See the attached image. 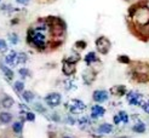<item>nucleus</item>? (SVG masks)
I'll list each match as a JSON object with an SVG mask.
<instances>
[{
  "label": "nucleus",
  "mask_w": 149,
  "mask_h": 138,
  "mask_svg": "<svg viewBox=\"0 0 149 138\" xmlns=\"http://www.w3.org/2000/svg\"><path fill=\"white\" fill-rule=\"evenodd\" d=\"M23 97H24V99H26L27 102H32L33 98H34V94H33V92H31V91H26V92H23Z\"/></svg>",
  "instance_id": "22"
},
{
  "label": "nucleus",
  "mask_w": 149,
  "mask_h": 138,
  "mask_svg": "<svg viewBox=\"0 0 149 138\" xmlns=\"http://www.w3.org/2000/svg\"><path fill=\"white\" fill-rule=\"evenodd\" d=\"M62 70L64 73V75H67V76L73 75L74 73H75V70H77V65H75V63L64 61L63 64H62Z\"/></svg>",
  "instance_id": "7"
},
{
  "label": "nucleus",
  "mask_w": 149,
  "mask_h": 138,
  "mask_svg": "<svg viewBox=\"0 0 149 138\" xmlns=\"http://www.w3.org/2000/svg\"><path fill=\"white\" fill-rule=\"evenodd\" d=\"M17 3L18 4H22V5H26L29 3V0H17Z\"/></svg>",
  "instance_id": "34"
},
{
  "label": "nucleus",
  "mask_w": 149,
  "mask_h": 138,
  "mask_svg": "<svg viewBox=\"0 0 149 138\" xmlns=\"http://www.w3.org/2000/svg\"><path fill=\"white\" fill-rule=\"evenodd\" d=\"M133 21L138 26H146L149 23V9L147 6L144 7H136L135 12L132 15Z\"/></svg>",
  "instance_id": "1"
},
{
  "label": "nucleus",
  "mask_w": 149,
  "mask_h": 138,
  "mask_svg": "<svg viewBox=\"0 0 149 138\" xmlns=\"http://www.w3.org/2000/svg\"><path fill=\"white\" fill-rule=\"evenodd\" d=\"M118 115L120 116V119H121V121H123L124 123H127V122L130 121V118H129V115H127V113H126V112L121 110V112H119Z\"/></svg>",
  "instance_id": "20"
},
{
  "label": "nucleus",
  "mask_w": 149,
  "mask_h": 138,
  "mask_svg": "<svg viewBox=\"0 0 149 138\" xmlns=\"http://www.w3.org/2000/svg\"><path fill=\"white\" fill-rule=\"evenodd\" d=\"M146 123L144 122H142V121H137L135 125H133V127H132V130L135 131L136 133H143V132H146Z\"/></svg>",
  "instance_id": "12"
},
{
  "label": "nucleus",
  "mask_w": 149,
  "mask_h": 138,
  "mask_svg": "<svg viewBox=\"0 0 149 138\" xmlns=\"http://www.w3.org/2000/svg\"><path fill=\"white\" fill-rule=\"evenodd\" d=\"M92 98L95 102H97V103H103V102H106L108 99V92L104 90H97L93 92Z\"/></svg>",
  "instance_id": "8"
},
{
  "label": "nucleus",
  "mask_w": 149,
  "mask_h": 138,
  "mask_svg": "<svg viewBox=\"0 0 149 138\" xmlns=\"http://www.w3.org/2000/svg\"><path fill=\"white\" fill-rule=\"evenodd\" d=\"M126 98L130 105H135V107H142V104L144 103V96L142 93H139L137 91H131L126 94Z\"/></svg>",
  "instance_id": "2"
},
{
  "label": "nucleus",
  "mask_w": 149,
  "mask_h": 138,
  "mask_svg": "<svg viewBox=\"0 0 149 138\" xmlns=\"http://www.w3.org/2000/svg\"><path fill=\"white\" fill-rule=\"evenodd\" d=\"M5 62L9 64V65H15L18 63V53L15 52V51H11V52H9L6 55L5 57Z\"/></svg>",
  "instance_id": "10"
},
{
  "label": "nucleus",
  "mask_w": 149,
  "mask_h": 138,
  "mask_svg": "<svg viewBox=\"0 0 149 138\" xmlns=\"http://www.w3.org/2000/svg\"><path fill=\"white\" fill-rule=\"evenodd\" d=\"M98 131L101 133H110L111 131H113V126L110 125V123H102V125L98 127Z\"/></svg>",
  "instance_id": "14"
},
{
  "label": "nucleus",
  "mask_w": 149,
  "mask_h": 138,
  "mask_svg": "<svg viewBox=\"0 0 149 138\" xmlns=\"http://www.w3.org/2000/svg\"><path fill=\"white\" fill-rule=\"evenodd\" d=\"M9 39H10V41H11L12 44H17L18 36H17L16 34H10V35H9Z\"/></svg>",
  "instance_id": "25"
},
{
  "label": "nucleus",
  "mask_w": 149,
  "mask_h": 138,
  "mask_svg": "<svg viewBox=\"0 0 149 138\" xmlns=\"http://www.w3.org/2000/svg\"><path fill=\"white\" fill-rule=\"evenodd\" d=\"M118 60H119V62H121V63H130L129 57H126V56H120Z\"/></svg>",
  "instance_id": "30"
},
{
  "label": "nucleus",
  "mask_w": 149,
  "mask_h": 138,
  "mask_svg": "<svg viewBox=\"0 0 149 138\" xmlns=\"http://www.w3.org/2000/svg\"><path fill=\"white\" fill-rule=\"evenodd\" d=\"M69 108V112L73 114H80V113H84L85 109H86V104L84 103L83 101L80 99H72L68 104Z\"/></svg>",
  "instance_id": "5"
},
{
  "label": "nucleus",
  "mask_w": 149,
  "mask_h": 138,
  "mask_svg": "<svg viewBox=\"0 0 149 138\" xmlns=\"http://www.w3.org/2000/svg\"><path fill=\"white\" fill-rule=\"evenodd\" d=\"M79 60H80L79 53H77V52H72V53L69 55V57H67V60H65V61L72 62V63H77Z\"/></svg>",
  "instance_id": "18"
},
{
  "label": "nucleus",
  "mask_w": 149,
  "mask_h": 138,
  "mask_svg": "<svg viewBox=\"0 0 149 138\" xmlns=\"http://www.w3.org/2000/svg\"><path fill=\"white\" fill-rule=\"evenodd\" d=\"M27 61V55L26 53H19L18 55V63H24Z\"/></svg>",
  "instance_id": "26"
},
{
  "label": "nucleus",
  "mask_w": 149,
  "mask_h": 138,
  "mask_svg": "<svg viewBox=\"0 0 149 138\" xmlns=\"http://www.w3.org/2000/svg\"><path fill=\"white\" fill-rule=\"evenodd\" d=\"M97 60H98V58H97V56H96L95 52H88V53L85 56V62H86V64L95 63Z\"/></svg>",
  "instance_id": "15"
},
{
  "label": "nucleus",
  "mask_w": 149,
  "mask_h": 138,
  "mask_svg": "<svg viewBox=\"0 0 149 138\" xmlns=\"http://www.w3.org/2000/svg\"><path fill=\"white\" fill-rule=\"evenodd\" d=\"M31 39L33 45L36 46L38 49H44L46 46V36L42 32L40 31H35L31 34Z\"/></svg>",
  "instance_id": "3"
},
{
  "label": "nucleus",
  "mask_w": 149,
  "mask_h": 138,
  "mask_svg": "<svg viewBox=\"0 0 149 138\" xmlns=\"http://www.w3.org/2000/svg\"><path fill=\"white\" fill-rule=\"evenodd\" d=\"M88 123V119L87 118H81L80 120H79V125L81 126V127H84L85 125H87Z\"/></svg>",
  "instance_id": "28"
},
{
  "label": "nucleus",
  "mask_w": 149,
  "mask_h": 138,
  "mask_svg": "<svg viewBox=\"0 0 149 138\" xmlns=\"http://www.w3.org/2000/svg\"><path fill=\"white\" fill-rule=\"evenodd\" d=\"M1 104L4 108H11L13 105V98H11L10 96H4Z\"/></svg>",
  "instance_id": "16"
},
{
  "label": "nucleus",
  "mask_w": 149,
  "mask_h": 138,
  "mask_svg": "<svg viewBox=\"0 0 149 138\" xmlns=\"http://www.w3.org/2000/svg\"><path fill=\"white\" fill-rule=\"evenodd\" d=\"M24 89V84L22 83V81H17V83H15V90H16L17 92H22Z\"/></svg>",
  "instance_id": "23"
},
{
  "label": "nucleus",
  "mask_w": 149,
  "mask_h": 138,
  "mask_svg": "<svg viewBox=\"0 0 149 138\" xmlns=\"http://www.w3.org/2000/svg\"><path fill=\"white\" fill-rule=\"evenodd\" d=\"M1 69H3V71H4V74L6 75V78L9 79V80H11L12 78H13V73H12V70H10L7 67H5V65H1Z\"/></svg>",
  "instance_id": "19"
},
{
  "label": "nucleus",
  "mask_w": 149,
  "mask_h": 138,
  "mask_svg": "<svg viewBox=\"0 0 149 138\" xmlns=\"http://www.w3.org/2000/svg\"><path fill=\"white\" fill-rule=\"evenodd\" d=\"M104 114H106V109L101 105H93L91 108V116L93 119H98L101 116H103Z\"/></svg>",
  "instance_id": "9"
},
{
  "label": "nucleus",
  "mask_w": 149,
  "mask_h": 138,
  "mask_svg": "<svg viewBox=\"0 0 149 138\" xmlns=\"http://www.w3.org/2000/svg\"><path fill=\"white\" fill-rule=\"evenodd\" d=\"M110 91H111V93H113V94H115V96H124V94L126 93L125 86H120V85L111 87Z\"/></svg>",
  "instance_id": "13"
},
{
  "label": "nucleus",
  "mask_w": 149,
  "mask_h": 138,
  "mask_svg": "<svg viewBox=\"0 0 149 138\" xmlns=\"http://www.w3.org/2000/svg\"><path fill=\"white\" fill-rule=\"evenodd\" d=\"M113 120H114V123H115V125L120 123V121H121V119H120V116H119V115H115L114 118H113Z\"/></svg>",
  "instance_id": "33"
},
{
  "label": "nucleus",
  "mask_w": 149,
  "mask_h": 138,
  "mask_svg": "<svg viewBox=\"0 0 149 138\" xmlns=\"http://www.w3.org/2000/svg\"><path fill=\"white\" fill-rule=\"evenodd\" d=\"M75 47L85 49V47H86V42H85V41H77V42H75Z\"/></svg>",
  "instance_id": "29"
},
{
  "label": "nucleus",
  "mask_w": 149,
  "mask_h": 138,
  "mask_svg": "<svg viewBox=\"0 0 149 138\" xmlns=\"http://www.w3.org/2000/svg\"><path fill=\"white\" fill-rule=\"evenodd\" d=\"M22 127H23V126H22V122H21V121H17V122H15V123H13L12 130H13L16 133H19L21 131H22Z\"/></svg>",
  "instance_id": "21"
},
{
  "label": "nucleus",
  "mask_w": 149,
  "mask_h": 138,
  "mask_svg": "<svg viewBox=\"0 0 149 138\" xmlns=\"http://www.w3.org/2000/svg\"><path fill=\"white\" fill-rule=\"evenodd\" d=\"M12 119V115L9 114V113H6V112H3L1 114H0V121H1L3 123H7V122H10Z\"/></svg>",
  "instance_id": "17"
},
{
  "label": "nucleus",
  "mask_w": 149,
  "mask_h": 138,
  "mask_svg": "<svg viewBox=\"0 0 149 138\" xmlns=\"http://www.w3.org/2000/svg\"><path fill=\"white\" fill-rule=\"evenodd\" d=\"M146 6H147L148 9H149V0H147V1H146Z\"/></svg>",
  "instance_id": "35"
},
{
  "label": "nucleus",
  "mask_w": 149,
  "mask_h": 138,
  "mask_svg": "<svg viewBox=\"0 0 149 138\" xmlns=\"http://www.w3.org/2000/svg\"><path fill=\"white\" fill-rule=\"evenodd\" d=\"M19 74L22 76H28L29 75V70L28 69H19Z\"/></svg>",
  "instance_id": "31"
},
{
  "label": "nucleus",
  "mask_w": 149,
  "mask_h": 138,
  "mask_svg": "<svg viewBox=\"0 0 149 138\" xmlns=\"http://www.w3.org/2000/svg\"><path fill=\"white\" fill-rule=\"evenodd\" d=\"M95 78H96V73H95L92 69H86V70L83 73V79H84L85 84H87V85L92 84V81L95 80Z\"/></svg>",
  "instance_id": "11"
},
{
  "label": "nucleus",
  "mask_w": 149,
  "mask_h": 138,
  "mask_svg": "<svg viewBox=\"0 0 149 138\" xmlns=\"http://www.w3.org/2000/svg\"><path fill=\"white\" fill-rule=\"evenodd\" d=\"M96 47H97V51L102 55H107L109 52V50L111 47L110 41L106 38V36H101L96 40Z\"/></svg>",
  "instance_id": "4"
},
{
  "label": "nucleus",
  "mask_w": 149,
  "mask_h": 138,
  "mask_svg": "<svg viewBox=\"0 0 149 138\" xmlns=\"http://www.w3.org/2000/svg\"><path fill=\"white\" fill-rule=\"evenodd\" d=\"M27 119H28L29 121H33V120L35 119V116H34V114H33V113L28 112V114H27Z\"/></svg>",
  "instance_id": "32"
},
{
  "label": "nucleus",
  "mask_w": 149,
  "mask_h": 138,
  "mask_svg": "<svg viewBox=\"0 0 149 138\" xmlns=\"http://www.w3.org/2000/svg\"><path fill=\"white\" fill-rule=\"evenodd\" d=\"M142 109H143V112H144V113L149 114V99L144 101V103L142 104Z\"/></svg>",
  "instance_id": "24"
},
{
  "label": "nucleus",
  "mask_w": 149,
  "mask_h": 138,
  "mask_svg": "<svg viewBox=\"0 0 149 138\" xmlns=\"http://www.w3.org/2000/svg\"><path fill=\"white\" fill-rule=\"evenodd\" d=\"M61 101H62V97L61 94L57 93V92H52V93H49L47 96L45 97V102L46 104L51 108H55L57 105L61 104Z\"/></svg>",
  "instance_id": "6"
},
{
  "label": "nucleus",
  "mask_w": 149,
  "mask_h": 138,
  "mask_svg": "<svg viewBox=\"0 0 149 138\" xmlns=\"http://www.w3.org/2000/svg\"><path fill=\"white\" fill-rule=\"evenodd\" d=\"M6 50H7V45H6V42H5L4 40L0 39V51H1V52H4V51H6Z\"/></svg>",
  "instance_id": "27"
},
{
  "label": "nucleus",
  "mask_w": 149,
  "mask_h": 138,
  "mask_svg": "<svg viewBox=\"0 0 149 138\" xmlns=\"http://www.w3.org/2000/svg\"><path fill=\"white\" fill-rule=\"evenodd\" d=\"M63 138H70V137H63Z\"/></svg>",
  "instance_id": "36"
}]
</instances>
